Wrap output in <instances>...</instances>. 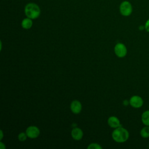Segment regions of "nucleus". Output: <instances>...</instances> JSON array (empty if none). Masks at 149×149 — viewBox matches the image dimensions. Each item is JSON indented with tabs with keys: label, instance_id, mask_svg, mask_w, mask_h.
Masks as SVG:
<instances>
[{
	"label": "nucleus",
	"instance_id": "obj_11",
	"mask_svg": "<svg viewBox=\"0 0 149 149\" xmlns=\"http://www.w3.org/2000/svg\"><path fill=\"white\" fill-rule=\"evenodd\" d=\"M141 122L145 126H149V110L145 111L141 114Z\"/></svg>",
	"mask_w": 149,
	"mask_h": 149
},
{
	"label": "nucleus",
	"instance_id": "obj_1",
	"mask_svg": "<svg viewBox=\"0 0 149 149\" xmlns=\"http://www.w3.org/2000/svg\"><path fill=\"white\" fill-rule=\"evenodd\" d=\"M113 140L117 143H124L126 141L129 137V133L127 129L123 127H118L112 133Z\"/></svg>",
	"mask_w": 149,
	"mask_h": 149
},
{
	"label": "nucleus",
	"instance_id": "obj_13",
	"mask_svg": "<svg viewBox=\"0 0 149 149\" xmlns=\"http://www.w3.org/2000/svg\"><path fill=\"white\" fill-rule=\"evenodd\" d=\"M27 137L26 133L22 132L18 134V139L20 141H24Z\"/></svg>",
	"mask_w": 149,
	"mask_h": 149
},
{
	"label": "nucleus",
	"instance_id": "obj_17",
	"mask_svg": "<svg viewBox=\"0 0 149 149\" xmlns=\"http://www.w3.org/2000/svg\"><path fill=\"white\" fill-rule=\"evenodd\" d=\"M128 104H129V101H127V100L123 101V105H127Z\"/></svg>",
	"mask_w": 149,
	"mask_h": 149
},
{
	"label": "nucleus",
	"instance_id": "obj_8",
	"mask_svg": "<svg viewBox=\"0 0 149 149\" xmlns=\"http://www.w3.org/2000/svg\"><path fill=\"white\" fill-rule=\"evenodd\" d=\"M108 125L112 127V128H117L118 127L121 126L120 121L119 120V119L115 116H110L108 119Z\"/></svg>",
	"mask_w": 149,
	"mask_h": 149
},
{
	"label": "nucleus",
	"instance_id": "obj_18",
	"mask_svg": "<svg viewBox=\"0 0 149 149\" xmlns=\"http://www.w3.org/2000/svg\"><path fill=\"white\" fill-rule=\"evenodd\" d=\"M1 139H2V137H3V133H2V131L1 130Z\"/></svg>",
	"mask_w": 149,
	"mask_h": 149
},
{
	"label": "nucleus",
	"instance_id": "obj_2",
	"mask_svg": "<svg viewBox=\"0 0 149 149\" xmlns=\"http://www.w3.org/2000/svg\"><path fill=\"white\" fill-rule=\"evenodd\" d=\"M24 12L27 17L35 19L39 17L41 10L37 4L34 3H29L25 6Z\"/></svg>",
	"mask_w": 149,
	"mask_h": 149
},
{
	"label": "nucleus",
	"instance_id": "obj_7",
	"mask_svg": "<svg viewBox=\"0 0 149 149\" xmlns=\"http://www.w3.org/2000/svg\"><path fill=\"white\" fill-rule=\"evenodd\" d=\"M70 108L72 112L74 114L79 113L82 109V105L81 102L78 100L73 101L70 105Z\"/></svg>",
	"mask_w": 149,
	"mask_h": 149
},
{
	"label": "nucleus",
	"instance_id": "obj_5",
	"mask_svg": "<svg viewBox=\"0 0 149 149\" xmlns=\"http://www.w3.org/2000/svg\"><path fill=\"white\" fill-rule=\"evenodd\" d=\"M143 104V100L139 95H133L129 100V104L134 108H140Z\"/></svg>",
	"mask_w": 149,
	"mask_h": 149
},
{
	"label": "nucleus",
	"instance_id": "obj_12",
	"mask_svg": "<svg viewBox=\"0 0 149 149\" xmlns=\"http://www.w3.org/2000/svg\"><path fill=\"white\" fill-rule=\"evenodd\" d=\"M140 134L141 137L144 139H147L149 137V126H146L143 127L140 132Z\"/></svg>",
	"mask_w": 149,
	"mask_h": 149
},
{
	"label": "nucleus",
	"instance_id": "obj_6",
	"mask_svg": "<svg viewBox=\"0 0 149 149\" xmlns=\"http://www.w3.org/2000/svg\"><path fill=\"white\" fill-rule=\"evenodd\" d=\"M26 133L28 137L30 139H35L40 135V131L37 126H30L26 129Z\"/></svg>",
	"mask_w": 149,
	"mask_h": 149
},
{
	"label": "nucleus",
	"instance_id": "obj_15",
	"mask_svg": "<svg viewBox=\"0 0 149 149\" xmlns=\"http://www.w3.org/2000/svg\"><path fill=\"white\" fill-rule=\"evenodd\" d=\"M144 29L146 31L149 32V19L144 24Z\"/></svg>",
	"mask_w": 149,
	"mask_h": 149
},
{
	"label": "nucleus",
	"instance_id": "obj_10",
	"mask_svg": "<svg viewBox=\"0 0 149 149\" xmlns=\"http://www.w3.org/2000/svg\"><path fill=\"white\" fill-rule=\"evenodd\" d=\"M22 27L24 29H29L33 26V21L31 19L27 17L24 19L21 23Z\"/></svg>",
	"mask_w": 149,
	"mask_h": 149
},
{
	"label": "nucleus",
	"instance_id": "obj_16",
	"mask_svg": "<svg viewBox=\"0 0 149 149\" xmlns=\"http://www.w3.org/2000/svg\"><path fill=\"white\" fill-rule=\"evenodd\" d=\"M0 148L1 149H3L5 148V146L4 145V144L2 142H0Z\"/></svg>",
	"mask_w": 149,
	"mask_h": 149
},
{
	"label": "nucleus",
	"instance_id": "obj_4",
	"mask_svg": "<svg viewBox=\"0 0 149 149\" xmlns=\"http://www.w3.org/2000/svg\"><path fill=\"white\" fill-rule=\"evenodd\" d=\"M114 52L118 57L123 58L127 54L126 47L122 43H118L114 47Z\"/></svg>",
	"mask_w": 149,
	"mask_h": 149
},
{
	"label": "nucleus",
	"instance_id": "obj_14",
	"mask_svg": "<svg viewBox=\"0 0 149 149\" xmlns=\"http://www.w3.org/2000/svg\"><path fill=\"white\" fill-rule=\"evenodd\" d=\"M88 149H101L102 147L97 143H91L87 147Z\"/></svg>",
	"mask_w": 149,
	"mask_h": 149
},
{
	"label": "nucleus",
	"instance_id": "obj_9",
	"mask_svg": "<svg viewBox=\"0 0 149 149\" xmlns=\"http://www.w3.org/2000/svg\"><path fill=\"white\" fill-rule=\"evenodd\" d=\"M71 135L74 140H80L83 136V132L81 129L79 127H75L72 129Z\"/></svg>",
	"mask_w": 149,
	"mask_h": 149
},
{
	"label": "nucleus",
	"instance_id": "obj_3",
	"mask_svg": "<svg viewBox=\"0 0 149 149\" xmlns=\"http://www.w3.org/2000/svg\"><path fill=\"white\" fill-rule=\"evenodd\" d=\"M119 11L122 15L123 16H130L133 11L132 5L127 1H123L119 6Z\"/></svg>",
	"mask_w": 149,
	"mask_h": 149
}]
</instances>
